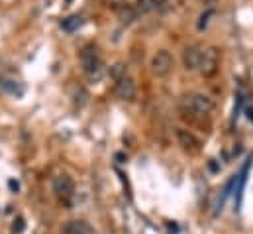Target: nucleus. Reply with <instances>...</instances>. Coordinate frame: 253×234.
Here are the masks:
<instances>
[{
	"label": "nucleus",
	"mask_w": 253,
	"mask_h": 234,
	"mask_svg": "<svg viewBox=\"0 0 253 234\" xmlns=\"http://www.w3.org/2000/svg\"><path fill=\"white\" fill-rule=\"evenodd\" d=\"M181 108L190 116H206L212 112L214 100L204 93H187L181 97Z\"/></svg>",
	"instance_id": "obj_1"
},
{
	"label": "nucleus",
	"mask_w": 253,
	"mask_h": 234,
	"mask_svg": "<svg viewBox=\"0 0 253 234\" xmlns=\"http://www.w3.org/2000/svg\"><path fill=\"white\" fill-rule=\"evenodd\" d=\"M81 67H83V71L87 75L98 77V73L102 71V57H100V53H98L96 47L89 45V47H85L81 51Z\"/></svg>",
	"instance_id": "obj_2"
},
{
	"label": "nucleus",
	"mask_w": 253,
	"mask_h": 234,
	"mask_svg": "<svg viewBox=\"0 0 253 234\" xmlns=\"http://www.w3.org/2000/svg\"><path fill=\"white\" fill-rule=\"evenodd\" d=\"M175 67V61H173V55L165 49L157 51L151 59V71L157 75V77H167Z\"/></svg>",
	"instance_id": "obj_3"
},
{
	"label": "nucleus",
	"mask_w": 253,
	"mask_h": 234,
	"mask_svg": "<svg viewBox=\"0 0 253 234\" xmlns=\"http://www.w3.org/2000/svg\"><path fill=\"white\" fill-rule=\"evenodd\" d=\"M218 65H220V55H218V49H216V47H208V49H204V53H202V61H200L198 71H200L204 77H212V75H216Z\"/></svg>",
	"instance_id": "obj_4"
},
{
	"label": "nucleus",
	"mask_w": 253,
	"mask_h": 234,
	"mask_svg": "<svg viewBox=\"0 0 253 234\" xmlns=\"http://www.w3.org/2000/svg\"><path fill=\"white\" fill-rule=\"evenodd\" d=\"M53 193H55L59 199L69 201V199L73 197V193H75V183H73V179H71L69 175H57V177L53 179Z\"/></svg>",
	"instance_id": "obj_5"
},
{
	"label": "nucleus",
	"mask_w": 253,
	"mask_h": 234,
	"mask_svg": "<svg viewBox=\"0 0 253 234\" xmlns=\"http://www.w3.org/2000/svg\"><path fill=\"white\" fill-rule=\"evenodd\" d=\"M202 53H204V49L200 45H189L183 51V65H185V69L187 71H196L200 67Z\"/></svg>",
	"instance_id": "obj_6"
},
{
	"label": "nucleus",
	"mask_w": 253,
	"mask_h": 234,
	"mask_svg": "<svg viewBox=\"0 0 253 234\" xmlns=\"http://www.w3.org/2000/svg\"><path fill=\"white\" fill-rule=\"evenodd\" d=\"M114 93H116V97L122 99V100H133V97H135V83L131 81V77H127L126 73H124L122 77L116 79Z\"/></svg>",
	"instance_id": "obj_7"
},
{
	"label": "nucleus",
	"mask_w": 253,
	"mask_h": 234,
	"mask_svg": "<svg viewBox=\"0 0 253 234\" xmlns=\"http://www.w3.org/2000/svg\"><path fill=\"white\" fill-rule=\"evenodd\" d=\"M177 140H179V144L183 146V150H187V152H198V148H200V142L196 140V136L192 134V132H189V130H185V128H177Z\"/></svg>",
	"instance_id": "obj_8"
},
{
	"label": "nucleus",
	"mask_w": 253,
	"mask_h": 234,
	"mask_svg": "<svg viewBox=\"0 0 253 234\" xmlns=\"http://www.w3.org/2000/svg\"><path fill=\"white\" fill-rule=\"evenodd\" d=\"M83 16L81 14H71V16H67L63 22H61V28L65 30V32H69V33H73V32H77L81 26H83Z\"/></svg>",
	"instance_id": "obj_9"
},
{
	"label": "nucleus",
	"mask_w": 253,
	"mask_h": 234,
	"mask_svg": "<svg viewBox=\"0 0 253 234\" xmlns=\"http://www.w3.org/2000/svg\"><path fill=\"white\" fill-rule=\"evenodd\" d=\"M63 234H93L91 227L87 223H79V221H71L63 227Z\"/></svg>",
	"instance_id": "obj_10"
},
{
	"label": "nucleus",
	"mask_w": 253,
	"mask_h": 234,
	"mask_svg": "<svg viewBox=\"0 0 253 234\" xmlns=\"http://www.w3.org/2000/svg\"><path fill=\"white\" fill-rule=\"evenodd\" d=\"M165 0H137V8L135 12H141V14H147V12H153L157 10Z\"/></svg>",
	"instance_id": "obj_11"
},
{
	"label": "nucleus",
	"mask_w": 253,
	"mask_h": 234,
	"mask_svg": "<svg viewBox=\"0 0 253 234\" xmlns=\"http://www.w3.org/2000/svg\"><path fill=\"white\" fill-rule=\"evenodd\" d=\"M0 87L6 91V93H10V95H16V97H20L22 93H24V89L16 83V81H8V79H2L0 81Z\"/></svg>",
	"instance_id": "obj_12"
},
{
	"label": "nucleus",
	"mask_w": 253,
	"mask_h": 234,
	"mask_svg": "<svg viewBox=\"0 0 253 234\" xmlns=\"http://www.w3.org/2000/svg\"><path fill=\"white\" fill-rule=\"evenodd\" d=\"M135 14H137V12H135V10H131V8H126V10L122 8V10H120V16H122V22H126V24H129V22H131V20L135 18Z\"/></svg>",
	"instance_id": "obj_13"
},
{
	"label": "nucleus",
	"mask_w": 253,
	"mask_h": 234,
	"mask_svg": "<svg viewBox=\"0 0 253 234\" xmlns=\"http://www.w3.org/2000/svg\"><path fill=\"white\" fill-rule=\"evenodd\" d=\"M22 231H24V219H18V221L14 223V233L20 234Z\"/></svg>",
	"instance_id": "obj_14"
},
{
	"label": "nucleus",
	"mask_w": 253,
	"mask_h": 234,
	"mask_svg": "<svg viewBox=\"0 0 253 234\" xmlns=\"http://www.w3.org/2000/svg\"><path fill=\"white\" fill-rule=\"evenodd\" d=\"M8 185H10V189H12V191H18V189H20L18 181H14V179H10V181H8Z\"/></svg>",
	"instance_id": "obj_15"
},
{
	"label": "nucleus",
	"mask_w": 253,
	"mask_h": 234,
	"mask_svg": "<svg viewBox=\"0 0 253 234\" xmlns=\"http://www.w3.org/2000/svg\"><path fill=\"white\" fill-rule=\"evenodd\" d=\"M248 118L253 120V108H248Z\"/></svg>",
	"instance_id": "obj_16"
}]
</instances>
